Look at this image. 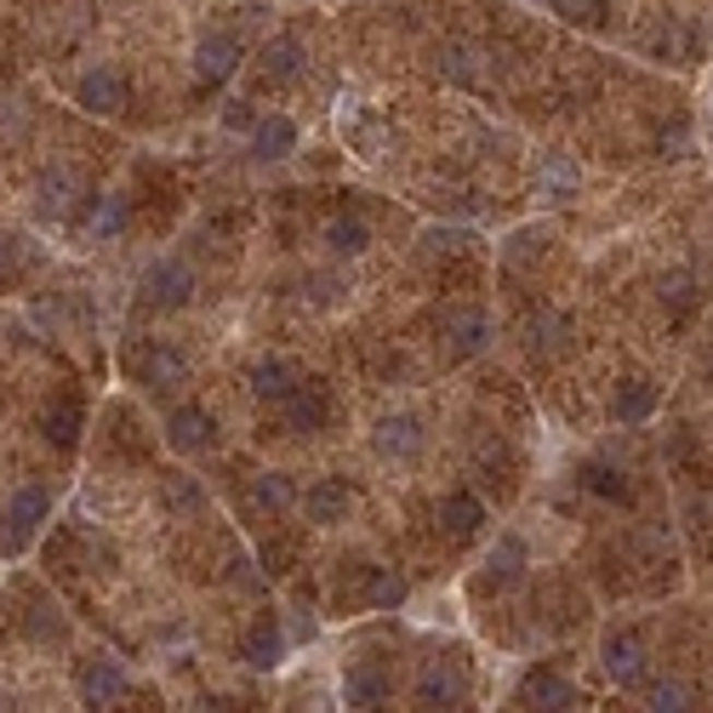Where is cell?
<instances>
[{"label":"cell","mask_w":713,"mask_h":713,"mask_svg":"<svg viewBox=\"0 0 713 713\" xmlns=\"http://www.w3.org/2000/svg\"><path fill=\"white\" fill-rule=\"evenodd\" d=\"M297 383H302V377H297L292 360H258V366H251V394H258V400H286Z\"/></svg>","instance_id":"cell-19"},{"label":"cell","mask_w":713,"mask_h":713,"mask_svg":"<svg viewBox=\"0 0 713 713\" xmlns=\"http://www.w3.org/2000/svg\"><path fill=\"white\" fill-rule=\"evenodd\" d=\"M566 337H571V320H566V314H537V320L525 325V348H531V354L566 348Z\"/></svg>","instance_id":"cell-24"},{"label":"cell","mask_w":713,"mask_h":713,"mask_svg":"<svg viewBox=\"0 0 713 713\" xmlns=\"http://www.w3.org/2000/svg\"><path fill=\"white\" fill-rule=\"evenodd\" d=\"M302 514H309L314 525L348 520V486H343V479H314V486L302 491Z\"/></svg>","instance_id":"cell-8"},{"label":"cell","mask_w":713,"mask_h":713,"mask_svg":"<svg viewBox=\"0 0 713 713\" xmlns=\"http://www.w3.org/2000/svg\"><path fill=\"white\" fill-rule=\"evenodd\" d=\"M286 554H292L286 543H263V559H269V571H292V566H286Z\"/></svg>","instance_id":"cell-37"},{"label":"cell","mask_w":713,"mask_h":713,"mask_svg":"<svg viewBox=\"0 0 713 713\" xmlns=\"http://www.w3.org/2000/svg\"><path fill=\"white\" fill-rule=\"evenodd\" d=\"M400 599H405V577L389 571V566H371L366 571V605L371 610H394Z\"/></svg>","instance_id":"cell-25"},{"label":"cell","mask_w":713,"mask_h":713,"mask_svg":"<svg viewBox=\"0 0 713 713\" xmlns=\"http://www.w3.org/2000/svg\"><path fill=\"white\" fill-rule=\"evenodd\" d=\"M280 651H286V640H280V628H274L269 617L246 633V662H251V668H274Z\"/></svg>","instance_id":"cell-27"},{"label":"cell","mask_w":713,"mask_h":713,"mask_svg":"<svg viewBox=\"0 0 713 713\" xmlns=\"http://www.w3.org/2000/svg\"><path fill=\"white\" fill-rule=\"evenodd\" d=\"M120 685H126L120 662H86V668H81V702L86 708H109L120 697Z\"/></svg>","instance_id":"cell-16"},{"label":"cell","mask_w":713,"mask_h":713,"mask_svg":"<svg viewBox=\"0 0 713 713\" xmlns=\"http://www.w3.org/2000/svg\"><path fill=\"white\" fill-rule=\"evenodd\" d=\"M120 228H126V200H97V212H92V235L97 240H109V235H120Z\"/></svg>","instance_id":"cell-32"},{"label":"cell","mask_w":713,"mask_h":713,"mask_svg":"<svg viewBox=\"0 0 713 713\" xmlns=\"http://www.w3.org/2000/svg\"><path fill=\"white\" fill-rule=\"evenodd\" d=\"M52 514V491L46 486H23V491H12V502H7V520H0V548H29V537L40 531V520Z\"/></svg>","instance_id":"cell-2"},{"label":"cell","mask_w":713,"mask_h":713,"mask_svg":"<svg viewBox=\"0 0 713 713\" xmlns=\"http://www.w3.org/2000/svg\"><path fill=\"white\" fill-rule=\"evenodd\" d=\"M200 508H206V491H200L189 474H171L166 479V514H200Z\"/></svg>","instance_id":"cell-28"},{"label":"cell","mask_w":713,"mask_h":713,"mask_svg":"<svg viewBox=\"0 0 713 713\" xmlns=\"http://www.w3.org/2000/svg\"><path fill=\"white\" fill-rule=\"evenodd\" d=\"M240 63V40L235 35H206L194 46V69H200V81H228Z\"/></svg>","instance_id":"cell-10"},{"label":"cell","mask_w":713,"mask_h":713,"mask_svg":"<svg viewBox=\"0 0 713 713\" xmlns=\"http://www.w3.org/2000/svg\"><path fill=\"white\" fill-rule=\"evenodd\" d=\"M371 445H377V456H417L423 451V423L417 417H383Z\"/></svg>","instance_id":"cell-11"},{"label":"cell","mask_w":713,"mask_h":713,"mask_svg":"<svg viewBox=\"0 0 713 713\" xmlns=\"http://www.w3.org/2000/svg\"><path fill=\"white\" fill-rule=\"evenodd\" d=\"M520 702H525V708H577V691H571V679L537 668V674L520 679Z\"/></svg>","instance_id":"cell-12"},{"label":"cell","mask_w":713,"mask_h":713,"mask_svg":"<svg viewBox=\"0 0 713 713\" xmlns=\"http://www.w3.org/2000/svg\"><path fill=\"white\" fill-rule=\"evenodd\" d=\"M120 371L132 377V383H148V389H183L189 383L183 348H171L161 337H126L120 343Z\"/></svg>","instance_id":"cell-1"},{"label":"cell","mask_w":713,"mask_h":713,"mask_svg":"<svg viewBox=\"0 0 713 713\" xmlns=\"http://www.w3.org/2000/svg\"><path fill=\"white\" fill-rule=\"evenodd\" d=\"M548 7H554L559 17H571V23H605V17H610L605 0H548Z\"/></svg>","instance_id":"cell-33"},{"label":"cell","mask_w":713,"mask_h":713,"mask_svg":"<svg viewBox=\"0 0 713 713\" xmlns=\"http://www.w3.org/2000/svg\"><path fill=\"white\" fill-rule=\"evenodd\" d=\"M12 269H17V246L0 235V280H12Z\"/></svg>","instance_id":"cell-38"},{"label":"cell","mask_w":713,"mask_h":713,"mask_svg":"<svg viewBox=\"0 0 713 713\" xmlns=\"http://www.w3.org/2000/svg\"><path fill=\"white\" fill-rule=\"evenodd\" d=\"M651 405H656V389H651V383H622V389H617V423L651 417Z\"/></svg>","instance_id":"cell-29"},{"label":"cell","mask_w":713,"mask_h":713,"mask_svg":"<svg viewBox=\"0 0 713 713\" xmlns=\"http://www.w3.org/2000/svg\"><path fill=\"white\" fill-rule=\"evenodd\" d=\"M40 435H46V445H52V451H74V445H81V405H74V400H52L40 412Z\"/></svg>","instance_id":"cell-9"},{"label":"cell","mask_w":713,"mask_h":713,"mask_svg":"<svg viewBox=\"0 0 713 713\" xmlns=\"http://www.w3.org/2000/svg\"><path fill=\"white\" fill-rule=\"evenodd\" d=\"M589 491H599V497H628V479L617 474V468H589Z\"/></svg>","instance_id":"cell-34"},{"label":"cell","mask_w":713,"mask_h":713,"mask_svg":"<svg viewBox=\"0 0 713 713\" xmlns=\"http://www.w3.org/2000/svg\"><path fill=\"white\" fill-rule=\"evenodd\" d=\"M605 668H610V679H617V685H640V679H645V651H640V640H633V633H617V640L605 645Z\"/></svg>","instance_id":"cell-17"},{"label":"cell","mask_w":713,"mask_h":713,"mask_svg":"<svg viewBox=\"0 0 713 713\" xmlns=\"http://www.w3.org/2000/svg\"><path fill=\"white\" fill-rule=\"evenodd\" d=\"M662 297H668L674 309H691V302H697V292H691V280H685V274H674V280H668V292H662Z\"/></svg>","instance_id":"cell-36"},{"label":"cell","mask_w":713,"mask_h":713,"mask_svg":"<svg viewBox=\"0 0 713 713\" xmlns=\"http://www.w3.org/2000/svg\"><path fill=\"white\" fill-rule=\"evenodd\" d=\"M417 702L423 708H463L468 702V668L456 656L428 662V668L417 674Z\"/></svg>","instance_id":"cell-3"},{"label":"cell","mask_w":713,"mask_h":713,"mask_svg":"<svg viewBox=\"0 0 713 713\" xmlns=\"http://www.w3.org/2000/svg\"><path fill=\"white\" fill-rule=\"evenodd\" d=\"M74 97H81V109H92V115H120L126 104H132V86H126L115 69L92 63V69L81 74V86H74Z\"/></svg>","instance_id":"cell-5"},{"label":"cell","mask_w":713,"mask_h":713,"mask_svg":"<svg viewBox=\"0 0 713 713\" xmlns=\"http://www.w3.org/2000/svg\"><path fill=\"white\" fill-rule=\"evenodd\" d=\"M571 189H577V166H571V161H559V155L543 161V194H548V200H566Z\"/></svg>","instance_id":"cell-31"},{"label":"cell","mask_w":713,"mask_h":713,"mask_svg":"<svg viewBox=\"0 0 713 713\" xmlns=\"http://www.w3.org/2000/svg\"><path fill=\"white\" fill-rule=\"evenodd\" d=\"M166 445H171V451H183V456L212 451V445H217V423H212V412H200V405H183V412H171V423H166Z\"/></svg>","instance_id":"cell-6"},{"label":"cell","mask_w":713,"mask_h":713,"mask_svg":"<svg viewBox=\"0 0 713 713\" xmlns=\"http://www.w3.org/2000/svg\"><path fill=\"white\" fill-rule=\"evenodd\" d=\"M258 63H263V74H269V81H297V74H302V40H292V35L269 40Z\"/></svg>","instance_id":"cell-21"},{"label":"cell","mask_w":713,"mask_h":713,"mask_svg":"<svg viewBox=\"0 0 713 713\" xmlns=\"http://www.w3.org/2000/svg\"><path fill=\"white\" fill-rule=\"evenodd\" d=\"M189 292H194V274H189V263H177V258H166V263H155L143 274V302H148V309H183Z\"/></svg>","instance_id":"cell-4"},{"label":"cell","mask_w":713,"mask_h":713,"mask_svg":"<svg viewBox=\"0 0 713 713\" xmlns=\"http://www.w3.org/2000/svg\"><path fill=\"white\" fill-rule=\"evenodd\" d=\"M74 171H46L40 183H35V206H40V217H63L69 212V200H74Z\"/></svg>","instance_id":"cell-23"},{"label":"cell","mask_w":713,"mask_h":713,"mask_svg":"<svg viewBox=\"0 0 713 713\" xmlns=\"http://www.w3.org/2000/svg\"><path fill=\"white\" fill-rule=\"evenodd\" d=\"M292 148H297V126L292 120L269 115V120L251 126V155H258V161H286Z\"/></svg>","instance_id":"cell-15"},{"label":"cell","mask_w":713,"mask_h":713,"mask_svg":"<svg viewBox=\"0 0 713 713\" xmlns=\"http://www.w3.org/2000/svg\"><path fill=\"white\" fill-rule=\"evenodd\" d=\"M23 633H35V640H63L69 622H63V617H58V610L46 605V599H35L29 610H23Z\"/></svg>","instance_id":"cell-30"},{"label":"cell","mask_w":713,"mask_h":713,"mask_svg":"<svg viewBox=\"0 0 713 713\" xmlns=\"http://www.w3.org/2000/svg\"><path fill=\"white\" fill-rule=\"evenodd\" d=\"M520 566H525V543L520 537H502L497 548H491V559H486V571H479V589H502V582H514L520 577Z\"/></svg>","instance_id":"cell-18"},{"label":"cell","mask_w":713,"mask_h":713,"mask_svg":"<svg viewBox=\"0 0 713 713\" xmlns=\"http://www.w3.org/2000/svg\"><path fill=\"white\" fill-rule=\"evenodd\" d=\"M246 502L258 508V514H286V508L297 502V491H292L286 474H258V486L246 491Z\"/></svg>","instance_id":"cell-22"},{"label":"cell","mask_w":713,"mask_h":713,"mask_svg":"<svg viewBox=\"0 0 713 713\" xmlns=\"http://www.w3.org/2000/svg\"><path fill=\"white\" fill-rule=\"evenodd\" d=\"M325 417H331V394H325L320 383H297V389L286 394V423L302 428V435L325 428Z\"/></svg>","instance_id":"cell-7"},{"label":"cell","mask_w":713,"mask_h":713,"mask_svg":"<svg viewBox=\"0 0 713 713\" xmlns=\"http://www.w3.org/2000/svg\"><path fill=\"white\" fill-rule=\"evenodd\" d=\"M325 246L337 251V258H360V251L371 246V228L360 217H337V223L325 228Z\"/></svg>","instance_id":"cell-26"},{"label":"cell","mask_w":713,"mask_h":713,"mask_svg":"<svg viewBox=\"0 0 713 713\" xmlns=\"http://www.w3.org/2000/svg\"><path fill=\"white\" fill-rule=\"evenodd\" d=\"M445 337H451V354H479L491 343V320H486V309H456L451 320H445Z\"/></svg>","instance_id":"cell-13"},{"label":"cell","mask_w":713,"mask_h":713,"mask_svg":"<svg viewBox=\"0 0 713 713\" xmlns=\"http://www.w3.org/2000/svg\"><path fill=\"white\" fill-rule=\"evenodd\" d=\"M440 520H445V531H451V537H474V531L486 525V502H479L474 491H456V497H445Z\"/></svg>","instance_id":"cell-20"},{"label":"cell","mask_w":713,"mask_h":713,"mask_svg":"<svg viewBox=\"0 0 713 713\" xmlns=\"http://www.w3.org/2000/svg\"><path fill=\"white\" fill-rule=\"evenodd\" d=\"M389 691H394L389 674L371 668V662H366V668H348V674H343V702H348V708H383Z\"/></svg>","instance_id":"cell-14"},{"label":"cell","mask_w":713,"mask_h":713,"mask_svg":"<svg viewBox=\"0 0 713 713\" xmlns=\"http://www.w3.org/2000/svg\"><path fill=\"white\" fill-rule=\"evenodd\" d=\"M651 708H691V685H679V679H662L656 691H651Z\"/></svg>","instance_id":"cell-35"}]
</instances>
